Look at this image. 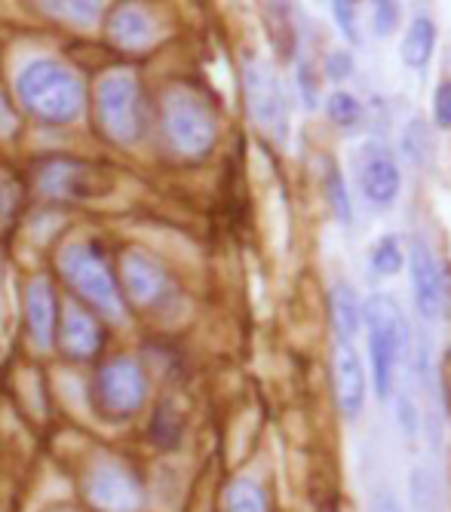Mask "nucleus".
<instances>
[{
  "label": "nucleus",
  "mask_w": 451,
  "mask_h": 512,
  "mask_svg": "<svg viewBox=\"0 0 451 512\" xmlns=\"http://www.w3.org/2000/svg\"><path fill=\"white\" fill-rule=\"evenodd\" d=\"M16 99L28 117L47 126H68L83 117L86 89L71 65L53 56H34L16 74Z\"/></svg>",
  "instance_id": "nucleus-1"
},
{
  "label": "nucleus",
  "mask_w": 451,
  "mask_h": 512,
  "mask_svg": "<svg viewBox=\"0 0 451 512\" xmlns=\"http://www.w3.org/2000/svg\"><path fill=\"white\" fill-rule=\"evenodd\" d=\"M59 270L74 295L93 310L99 319L123 322L126 298L120 292V279L108 261V255L89 240H74L59 252Z\"/></svg>",
  "instance_id": "nucleus-2"
},
{
  "label": "nucleus",
  "mask_w": 451,
  "mask_h": 512,
  "mask_svg": "<svg viewBox=\"0 0 451 512\" xmlns=\"http://www.w3.org/2000/svg\"><path fill=\"white\" fill-rule=\"evenodd\" d=\"M96 120L105 138L120 148L142 145L151 132V102L132 71H111L96 83Z\"/></svg>",
  "instance_id": "nucleus-3"
},
{
  "label": "nucleus",
  "mask_w": 451,
  "mask_h": 512,
  "mask_svg": "<svg viewBox=\"0 0 451 512\" xmlns=\"http://www.w3.org/2000/svg\"><path fill=\"white\" fill-rule=\"evenodd\" d=\"M163 135L175 154L188 160L206 157L218 138L212 108L191 89H172L163 99Z\"/></svg>",
  "instance_id": "nucleus-4"
},
{
  "label": "nucleus",
  "mask_w": 451,
  "mask_h": 512,
  "mask_svg": "<svg viewBox=\"0 0 451 512\" xmlns=\"http://www.w3.org/2000/svg\"><path fill=\"white\" fill-rule=\"evenodd\" d=\"M363 319L369 329V350H372V381L381 399L393 393V371L396 359L409 341V325L402 319V310L393 298L375 295L363 307Z\"/></svg>",
  "instance_id": "nucleus-5"
},
{
  "label": "nucleus",
  "mask_w": 451,
  "mask_h": 512,
  "mask_svg": "<svg viewBox=\"0 0 451 512\" xmlns=\"http://www.w3.org/2000/svg\"><path fill=\"white\" fill-rule=\"evenodd\" d=\"M145 396H148V378L145 368L135 359H114L99 368L93 399H96V411L108 417V421L132 417L145 405Z\"/></svg>",
  "instance_id": "nucleus-6"
},
{
  "label": "nucleus",
  "mask_w": 451,
  "mask_h": 512,
  "mask_svg": "<svg viewBox=\"0 0 451 512\" xmlns=\"http://www.w3.org/2000/svg\"><path fill=\"white\" fill-rule=\"evenodd\" d=\"M243 83H246V105L252 120L283 142L289 132V105L277 74L270 71L267 62H249L243 71Z\"/></svg>",
  "instance_id": "nucleus-7"
},
{
  "label": "nucleus",
  "mask_w": 451,
  "mask_h": 512,
  "mask_svg": "<svg viewBox=\"0 0 451 512\" xmlns=\"http://www.w3.org/2000/svg\"><path fill=\"white\" fill-rule=\"evenodd\" d=\"M105 188L108 181L102 169L80 160L56 157L37 166V191L50 200H89L99 197Z\"/></svg>",
  "instance_id": "nucleus-8"
},
{
  "label": "nucleus",
  "mask_w": 451,
  "mask_h": 512,
  "mask_svg": "<svg viewBox=\"0 0 451 512\" xmlns=\"http://www.w3.org/2000/svg\"><path fill=\"white\" fill-rule=\"evenodd\" d=\"M105 34L123 53H145L160 40V22L142 0H117L105 16Z\"/></svg>",
  "instance_id": "nucleus-9"
},
{
  "label": "nucleus",
  "mask_w": 451,
  "mask_h": 512,
  "mask_svg": "<svg viewBox=\"0 0 451 512\" xmlns=\"http://www.w3.org/2000/svg\"><path fill=\"white\" fill-rule=\"evenodd\" d=\"M86 494L102 512H135L142 506V482L120 460H102L86 479Z\"/></svg>",
  "instance_id": "nucleus-10"
},
{
  "label": "nucleus",
  "mask_w": 451,
  "mask_h": 512,
  "mask_svg": "<svg viewBox=\"0 0 451 512\" xmlns=\"http://www.w3.org/2000/svg\"><path fill=\"white\" fill-rule=\"evenodd\" d=\"M120 292L139 307H160L169 298V276L157 258L148 252H123L120 258Z\"/></svg>",
  "instance_id": "nucleus-11"
},
{
  "label": "nucleus",
  "mask_w": 451,
  "mask_h": 512,
  "mask_svg": "<svg viewBox=\"0 0 451 512\" xmlns=\"http://www.w3.org/2000/svg\"><path fill=\"white\" fill-rule=\"evenodd\" d=\"M359 188H363V197L372 206H393L402 188V175L396 160L390 157V151H384L381 145H366L363 154H359Z\"/></svg>",
  "instance_id": "nucleus-12"
},
{
  "label": "nucleus",
  "mask_w": 451,
  "mask_h": 512,
  "mask_svg": "<svg viewBox=\"0 0 451 512\" xmlns=\"http://www.w3.org/2000/svg\"><path fill=\"white\" fill-rule=\"evenodd\" d=\"M409 270H412V283H415V301L424 319H436L442 316V304H445V286H442V273L439 264L433 258V252L415 240L412 252H409Z\"/></svg>",
  "instance_id": "nucleus-13"
},
{
  "label": "nucleus",
  "mask_w": 451,
  "mask_h": 512,
  "mask_svg": "<svg viewBox=\"0 0 451 512\" xmlns=\"http://www.w3.org/2000/svg\"><path fill=\"white\" fill-rule=\"evenodd\" d=\"M335 399L344 417H356L366 402L363 362H359V353L347 341H338V350H335Z\"/></svg>",
  "instance_id": "nucleus-14"
},
{
  "label": "nucleus",
  "mask_w": 451,
  "mask_h": 512,
  "mask_svg": "<svg viewBox=\"0 0 451 512\" xmlns=\"http://www.w3.org/2000/svg\"><path fill=\"white\" fill-rule=\"evenodd\" d=\"M28 332L37 341V347H50L56 341V316H59V304H56V292L50 279H34L28 283Z\"/></svg>",
  "instance_id": "nucleus-15"
},
{
  "label": "nucleus",
  "mask_w": 451,
  "mask_h": 512,
  "mask_svg": "<svg viewBox=\"0 0 451 512\" xmlns=\"http://www.w3.org/2000/svg\"><path fill=\"white\" fill-rule=\"evenodd\" d=\"M102 322L93 310H86V307H71L65 322H62V347L68 356L74 359H89V356H96L99 347H102Z\"/></svg>",
  "instance_id": "nucleus-16"
},
{
  "label": "nucleus",
  "mask_w": 451,
  "mask_h": 512,
  "mask_svg": "<svg viewBox=\"0 0 451 512\" xmlns=\"http://www.w3.org/2000/svg\"><path fill=\"white\" fill-rule=\"evenodd\" d=\"M105 4L108 0H34V7L47 19L77 31L96 28L105 16Z\"/></svg>",
  "instance_id": "nucleus-17"
},
{
  "label": "nucleus",
  "mask_w": 451,
  "mask_h": 512,
  "mask_svg": "<svg viewBox=\"0 0 451 512\" xmlns=\"http://www.w3.org/2000/svg\"><path fill=\"white\" fill-rule=\"evenodd\" d=\"M433 50H436V25L430 16H418L412 19L409 31L402 37V62L415 68V71H424L433 59Z\"/></svg>",
  "instance_id": "nucleus-18"
},
{
  "label": "nucleus",
  "mask_w": 451,
  "mask_h": 512,
  "mask_svg": "<svg viewBox=\"0 0 451 512\" xmlns=\"http://www.w3.org/2000/svg\"><path fill=\"white\" fill-rule=\"evenodd\" d=\"M359 316H363V310H359V301L353 295L350 286L338 283L332 289V325H335V335L338 341H353L356 329H359Z\"/></svg>",
  "instance_id": "nucleus-19"
},
{
  "label": "nucleus",
  "mask_w": 451,
  "mask_h": 512,
  "mask_svg": "<svg viewBox=\"0 0 451 512\" xmlns=\"http://www.w3.org/2000/svg\"><path fill=\"white\" fill-rule=\"evenodd\" d=\"M224 512H267V497L255 482L237 479L224 491Z\"/></svg>",
  "instance_id": "nucleus-20"
},
{
  "label": "nucleus",
  "mask_w": 451,
  "mask_h": 512,
  "mask_svg": "<svg viewBox=\"0 0 451 512\" xmlns=\"http://www.w3.org/2000/svg\"><path fill=\"white\" fill-rule=\"evenodd\" d=\"M412 506L415 512H439V482L427 467L412 473Z\"/></svg>",
  "instance_id": "nucleus-21"
},
{
  "label": "nucleus",
  "mask_w": 451,
  "mask_h": 512,
  "mask_svg": "<svg viewBox=\"0 0 451 512\" xmlns=\"http://www.w3.org/2000/svg\"><path fill=\"white\" fill-rule=\"evenodd\" d=\"M326 111L341 129H353V126H359V120H363V108H359V102L350 96V92H332L326 102Z\"/></svg>",
  "instance_id": "nucleus-22"
},
{
  "label": "nucleus",
  "mask_w": 451,
  "mask_h": 512,
  "mask_svg": "<svg viewBox=\"0 0 451 512\" xmlns=\"http://www.w3.org/2000/svg\"><path fill=\"white\" fill-rule=\"evenodd\" d=\"M402 151L412 163H424L427 151H430V138H427V123L424 120H412L402 132Z\"/></svg>",
  "instance_id": "nucleus-23"
},
{
  "label": "nucleus",
  "mask_w": 451,
  "mask_h": 512,
  "mask_svg": "<svg viewBox=\"0 0 451 512\" xmlns=\"http://www.w3.org/2000/svg\"><path fill=\"white\" fill-rule=\"evenodd\" d=\"M372 267H375V273H387V276L399 273V267H402V249H399V240L396 237H384L375 246Z\"/></svg>",
  "instance_id": "nucleus-24"
},
{
  "label": "nucleus",
  "mask_w": 451,
  "mask_h": 512,
  "mask_svg": "<svg viewBox=\"0 0 451 512\" xmlns=\"http://www.w3.org/2000/svg\"><path fill=\"white\" fill-rule=\"evenodd\" d=\"M375 7V31L378 34H393L396 25H399V4L396 0H372Z\"/></svg>",
  "instance_id": "nucleus-25"
},
{
  "label": "nucleus",
  "mask_w": 451,
  "mask_h": 512,
  "mask_svg": "<svg viewBox=\"0 0 451 512\" xmlns=\"http://www.w3.org/2000/svg\"><path fill=\"white\" fill-rule=\"evenodd\" d=\"M332 10H335L338 31H341L350 43H356V40H359V31H356V10H353V0H335Z\"/></svg>",
  "instance_id": "nucleus-26"
},
{
  "label": "nucleus",
  "mask_w": 451,
  "mask_h": 512,
  "mask_svg": "<svg viewBox=\"0 0 451 512\" xmlns=\"http://www.w3.org/2000/svg\"><path fill=\"white\" fill-rule=\"evenodd\" d=\"M329 200L335 206V215L338 221H350V200H347V191H344V181H341V172H329Z\"/></svg>",
  "instance_id": "nucleus-27"
},
{
  "label": "nucleus",
  "mask_w": 451,
  "mask_h": 512,
  "mask_svg": "<svg viewBox=\"0 0 451 512\" xmlns=\"http://www.w3.org/2000/svg\"><path fill=\"white\" fill-rule=\"evenodd\" d=\"M433 120L442 129H451V80L436 86V96H433Z\"/></svg>",
  "instance_id": "nucleus-28"
},
{
  "label": "nucleus",
  "mask_w": 451,
  "mask_h": 512,
  "mask_svg": "<svg viewBox=\"0 0 451 512\" xmlns=\"http://www.w3.org/2000/svg\"><path fill=\"white\" fill-rule=\"evenodd\" d=\"M326 71H329V77H332V80H347V77H350V71H353V59H350V53H344V50L332 53V56L326 59Z\"/></svg>",
  "instance_id": "nucleus-29"
},
{
  "label": "nucleus",
  "mask_w": 451,
  "mask_h": 512,
  "mask_svg": "<svg viewBox=\"0 0 451 512\" xmlns=\"http://www.w3.org/2000/svg\"><path fill=\"white\" fill-rule=\"evenodd\" d=\"M298 83H301V92H304V105L307 108H317V80H313V74H310V68L307 65H301V71H298Z\"/></svg>",
  "instance_id": "nucleus-30"
},
{
  "label": "nucleus",
  "mask_w": 451,
  "mask_h": 512,
  "mask_svg": "<svg viewBox=\"0 0 451 512\" xmlns=\"http://www.w3.org/2000/svg\"><path fill=\"white\" fill-rule=\"evenodd\" d=\"M399 417H402V430L415 436L418 433V414H415V402L412 399H399Z\"/></svg>",
  "instance_id": "nucleus-31"
},
{
  "label": "nucleus",
  "mask_w": 451,
  "mask_h": 512,
  "mask_svg": "<svg viewBox=\"0 0 451 512\" xmlns=\"http://www.w3.org/2000/svg\"><path fill=\"white\" fill-rule=\"evenodd\" d=\"M372 512H402V506L393 497V491H378L375 500H372Z\"/></svg>",
  "instance_id": "nucleus-32"
},
{
  "label": "nucleus",
  "mask_w": 451,
  "mask_h": 512,
  "mask_svg": "<svg viewBox=\"0 0 451 512\" xmlns=\"http://www.w3.org/2000/svg\"><path fill=\"white\" fill-rule=\"evenodd\" d=\"M16 206V188L10 181H0V218H7Z\"/></svg>",
  "instance_id": "nucleus-33"
},
{
  "label": "nucleus",
  "mask_w": 451,
  "mask_h": 512,
  "mask_svg": "<svg viewBox=\"0 0 451 512\" xmlns=\"http://www.w3.org/2000/svg\"><path fill=\"white\" fill-rule=\"evenodd\" d=\"M0 283H4V264H0Z\"/></svg>",
  "instance_id": "nucleus-34"
}]
</instances>
